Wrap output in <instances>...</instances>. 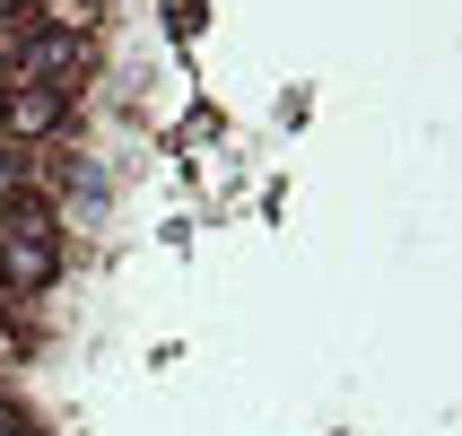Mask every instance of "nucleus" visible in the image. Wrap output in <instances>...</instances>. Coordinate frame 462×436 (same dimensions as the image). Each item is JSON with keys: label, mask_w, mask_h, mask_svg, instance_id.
<instances>
[{"label": "nucleus", "mask_w": 462, "mask_h": 436, "mask_svg": "<svg viewBox=\"0 0 462 436\" xmlns=\"http://www.w3.org/2000/svg\"><path fill=\"white\" fill-rule=\"evenodd\" d=\"M0 70H9V88H70L79 97V79L97 70V35H52V26H26L0 44Z\"/></svg>", "instance_id": "1"}, {"label": "nucleus", "mask_w": 462, "mask_h": 436, "mask_svg": "<svg viewBox=\"0 0 462 436\" xmlns=\"http://www.w3.org/2000/svg\"><path fill=\"white\" fill-rule=\"evenodd\" d=\"M70 114H79L70 88H0V140H18V149H52Z\"/></svg>", "instance_id": "2"}, {"label": "nucleus", "mask_w": 462, "mask_h": 436, "mask_svg": "<svg viewBox=\"0 0 462 436\" xmlns=\"http://www.w3.org/2000/svg\"><path fill=\"white\" fill-rule=\"evenodd\" d=\"M61 280V236H0V288L9 297H44Z\"/></svg>", "instance_id": "3"}, {"label": "nucleus", "mask_w": 462, "mask_h": 436, "mask_svg": "<svg viewBox=\"0 0 462 436\" xmlns=\"http://www.w3.org/2000/svg\"><path fill=\"white\" fill-rule=\"evenodd\" d=\"M105 0H26V26H52V35H97Z\"/></svg>", "instance_id": "4"}, {"label": "nucleus", "mask_w": 462, "mask_h": 436, "mask_svg": "<svg viewBox=\"0 0 462 436\" xmlns=\"http://www.w3.org/2000/svg\"><path fill=\"white\" fill-rule=\"evenodd\" d=\"M0 18H26V0H0Z\"/></svg>", "instance_id": "5"}]
</instances>
